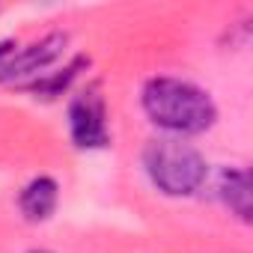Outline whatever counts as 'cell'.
Listing matches in <instances>:
<instances>
[{"label": "cell", "instance_id": "1", "mask_svg": "<svg viewBox=\"0 0 253 253\" xmlns=\"http://www.w3.org/2000/svg\"><path fill=\"white\" fill-rule=\"evenodd\" d=\"M140 104L149 122L158 125L161 131H167L170 137L203 134L217 122L214 98L203 86L182 81V78H170V75L149 78L143 84Z\"/></svg>", "mask_w": 253, "mask_h": 253}, {"label": "cell", "instance_id": "8", "mask_svg": "<svg viewBox=\"0 0 253 253\" xmlns=\"http://www.w3.org/2000/svg\"><path fill=\"white\" fill-rule=\"evenodd\" d=\"M15 48H18V45H15L12 39H3V42H0V66H3V63L9 60V54H12Z\"/></svg>", "mask_w": 253, "mask_h": 253}, {"label": "cell", "instance_id": "3", "mask_svg": "<svg viewBox=\"0 0 253 253\" xmlns=\"http://www.w3.org/2000/svg\"><path fill=\"white\" fill-rule=\"evenodd\" d=\"M69 134L78 149H104L110 143L107 101L98 84H86V89L69 101Z\"/></svg>", "mask_w": 253, "mask_h": 253}, {"label": "cell", "instance_id": "6", "mask_svg": "<svg viewBox=\"0 0 253 253\" xmlns=\"http://www.w3.org/2000/svg\"><path fill=\"white\" fill-rule=\"evenodd\" d=\"M217 194L223 200V206L238 214V220L250 223V214H253V194H250V173L244 167H226L220 173V182H217Z\"/></svg>", "mask_w": 253, "mask_h": 253}, {"label": "cell", "instance_id": "9", "mask_svg": "<svg viewBox=\"0 0 253 253\" xmlns=\"http://www.w3.org/2000/svg\"><path fill=\"white\" fill-rule=\"evenodd\" d=\"M30 253H51V250H30Z\"/></svg>", "mask_w": 253, "mask_h": 253}, {"label": "cell", "instance_id": "7", "mask_svg": "<svg viewBox=\"0 0 253 253\" xmlns=\"http://www.w3.org/2000/svg\"><path fill=\"white\" fill-rule=\"evenodd\" d=\"M89 66V57H75V60H69L60 72H45L42 78H36V81H30L24 89H30V92H36V98H57V95H63V92H69V86L78 81V75L84 72Z\"/></svg>", "mask_w": 253, "mask_h": 253}, {"label": "cell", "instance_id": "5", "mask_svg": "<svg viewBox=\"0 0 253 253\" xmlns=\"http://www.w3.org/2000/svg\"><path fill=\"white\" fill-rule=\"evenodd\" d=\"M57 203H60V185L51 176H36L18 194V209H21L24 220H30V223L48 220L57 211Z\"/></svg>", "mask_w": 253, "mask_h": 253}, {"label": "cell", "instance_id": "2", "mask_svg": "<svg viewBox=\"0 0 253 253\" xmlns=\"http://www.w3.org/2000/svg\"><path fill=\"white\" fill-rule=\"evenodd\" d=\"M143 170L164 197H191L209 176V161L185 137H152L143 146Z\"/></svg>", "mask_w": 253, "mask_h": 253}, {"label": "cell", "instance_id": "4", "mask_svg": "<svg viewBox=\"0 0 253 253\" xmlns=\"http://www.w3.org/2000/svg\"><path fill=\"white\" fill-rule=\"evenodd\" d=\"M66 45H69L66 33H48V36L36 39L33 45H27L21 51H12L9 60L0 66V84H21V86H27L30 81L42 78L63 57Z\"/></svg>", "mask_w": 253, "mask_h": 253}]
</instances>
